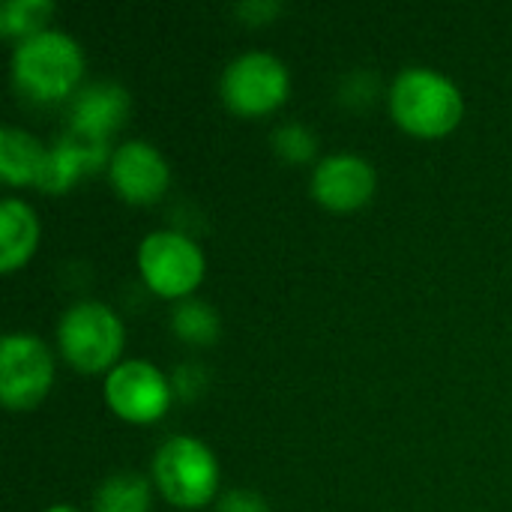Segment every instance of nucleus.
Masks as SVG:
<instances>
[{"mask_svg": "<svg viewBox=\"0 0 512 512\" xmlns=\"http://www.w3.org/2000/svg\"><path fill=\"white\" fill-rule=\"evenodd\" d=\"M153 483L168 504L198 510L216 498L219 459L201 438L171 435L153 453Z\"/></svg>", "mask_w": 512, "mask_h": 512, "instance_id": "nucleus-3", "label": "nucleus"}, {"mask_svg": "<svg viewBox=\"0 0 512 512\" xmlns=\"http://www.w3.org/2000/svg\"><path fill=\"white\" fill-rule=\"evenodd\" d=\"M375 186H378L375 165L354 150L327 153L324 159L315 162L312 180H309L312 195L324 207L342 210V213L363 207L375 195Z\"/></svg>", "mask_w": 512, "mask_h": 512, "instance_id": "nucleus-10", "label": "nucleus"}, {"mask_svg": "<svg viewBox=\"0 0 512 512\" xmlns=\"http://www.w3.org/2000/svg\"><path fill=\"white\" fill-rule=\"evenodd\" d=\"M102 393L117 417L129 423H153L168 411L174 384L156 363L132 357L108 369Z\"/></svg>", "mask_w": 512, "mask_h": 512, "instance_id": "nucleus-8", "label": "nucleus"}, {"mask_svg": "<svg viewBox=\"0 0 512 512\" xmlns=\"http://www.w3.org/2000/svg\"><path fill=\"white\" fill-rule=\"evenodd\" d=\"M171 330L189 345H210L219 339V312L198 297H186L171 312Z\"/></svg>", "mask_w": 512, "mask_h": 512, "instance_id": "nucleus-16", "label": "nucleus"}, {"mask_svg": "<svg viewBox=\"0 0 512 512\" xmlns=\"http://www.w3.org/2000/svg\"><path fill=\"white\" fill-rule=\"evenodd\" d=\"M111 147L108 141H96L78 132H63L51 147H48V159L45 168L36 180V189L51 192V195H63L69 186H75L84 174L96 171V168H108L111 159Z\"/></svg>", "mask_w": 512, "mask_h": 512, "instance_id": "nucleus-12", "label": "nucleus"}, {"mask_svg": "<svg viewBox=\"0 0 512 512\" xmlns=\"http://www.w3.org/2000/svg\"><path fill=\"white\" fill-rule=\"evenodd\" d=\"M48 147L42 138H36L30 129L15 126V123H3L0 129V177L9 186H36L45 159H48Z\"/></svg>", "mask_w": 512, "mask_h": 512, "instance_id": "nucleus-14", "label": "nucleus"}, {"mask_svg": "<svg viewBox=\"0 0 512 512\" xmlns=\"http://www.w3.org/2000/svg\"><path fill=\"white\" fill-rule=\"evenodd\" d=\"M54 381V354L36 333H6L0 342V402L9 411L39 405Z\"/></svg>", "mask_w": 512, "mask_h": 512, "instance_id": "nucleus-7", "label": "nucleus"}, {"mask_svg": "<svg viewBox=\"0 0 512 512\" xmlns=\"http://www.w3.org/2000/svg\"><path fill=\"white\" fill-rule=\"evenodd\" d=\"M9 72L15 90L30 102H63L81 87L84 48L81 42L60 30L45 27L27 39H18L9 57Z\"/></svg>", "mask_w": 512, "mask_h": 512, "instance_id": "nucleus-1", "label": "nucleus"}, {"mask_svg": "<svg viewBox=\"0 0 512 512\" xmlns=\"http://www.w3.org/2000/svg\"><path fill=\"white\" fill-rule=\"evenodd\" d=\"M150 504V480L135 471L111 474L93 492V512H150Z\"/></svg>", "mask_w": 512, "mask_h": 512, "instance_id": "nucleus-15", "label": "nucleus"}, {"mask_svg": "<svg viewBox=\"0 0 512 512\" xmlns=\"http://www.w3.org/2000/svg\"><path fill=\"white\" fill-rule=\"evenodd\" d=\"M108 180L120 198L132 204H150L165 195L171 183V165L153 141L129 138L114 147L108 159Z\"/></svg>", "mask_w": 512, "mask_h": 512, "instance_id": "nucleus-9", "label": "nucleus"}, {"mask_svg": "<svg viewBox=\"0 0 512 512\" xmlns=\"http://www.w3.org/2000/svg\"><path fill=\"white\" fill-rule=\"evenodd\" d=\"M123 342V321L102 300H78L66 306L57 321L60 354L81 372H102L117 366Z\"/></svg>", "mask_w": 512, "mask_h": 512, "instance_id": "nucleus-4", "label": "nucleus"}, {"mask_svg": "<svg viewBox=\"0 0 512 512\" xmlns=\"http://www.w3.org/2000/svg\"><path fill=\"white\" fill-rule=\"evenodd\" d=\"M201 246L174 228H156L138 243V273L144 285L168 300H186L204 279Z\"/></svg>", "mask_w": 512, "mask_h": 512, "instance_id": "nucleus-6", "label": "nucleus"}, {"mask_svg": "<svg viewBox=\"0 0 512 512\" xmlns=\"http://www.w3.org/2000/svg\"><path fill=\"white\" fill-rule=\"evenodd\" d=\"M288 90H291L288 63L267 48H246L234 54L219 75L222 102L246 117L279 108L288 99Z\"/></svg>", "mask_w": 512, "mask_h": 512, "instance_id": "nucleus-5", "label": "nucleus"}, {"mask_svg": "<svg viewBox=\"0 0 512 512\" xmlns=\"http://www.w3.org/2000/svg\"><path fill=\"white\" fill-rule=\"evenodd\" d=\"M42 512H78L72 504H51V507H45Z\"/></svg>", "mask_w": 512, "mask_h": 512, "instance_id": "nucleus-22", "label": "nucleus"}, {"mask_svg": "<svg viewBox=\"0 0 512 512\" xmlns=\"http://www.w3.org/2000/svg\"><path fill=\"white\" fill-rule=\"evenodd\" d=\"M315 132L300 120H285L273 129V150L288 162H309L315 156Z\"/></svg>", "mask_w": 512, "mask_h": 512, "instance_id": "nucleus-18", "label": "nucleus"}, {"mask_svg": "<svg viewBox=\"0 0 512 512\" xmlns=\"http://www.w3.org/2000/svg\"><path fill=\"white\" fill-rule=\"evenodd\" d=\"M216 512H270V507L252 489H231L216 501Z\"/></svg>", "mask_w": 512, "mask_h": 512, "instance_id": "nucleus-19", "label": "nucleus"}, {"mask_svg": "<svg viewBox=\"0 0 512 512\" xmlns=\"http://www.w3.org/2000/svg\"><path fill=\"white\" fill-rule=\"evenodd\" d=\"M39 243V216L21 195L0 201V270L12 273L27 264Z\"/></svg>", "mask_w": 512, "mask_h": 512, "instance_id": "nucleus-13", "label": "nucleus"}, {"mask_svg": "<svg viewBox=\"0 0 512 512\" xmlns=\"http://www.w3.org/2000/svg\"><path fill=\"white\" fill-rule=\"evenodd\" d=\"M129 114V90L114 78H96L81 84L66 99V129L108 141V135L126 120Z\"/></svg>", "mask_w": 512, "mask_h": 512, "instance_id": "nucleus-11", "label": "nucleus"}, {"mask_svg": "<svg viewBox=\"0 0 512 512\" xmlns=\"http://www.w3.org/2000/svg\"><path fill=\"white\" fill-rule=\"evenodd\" d=\"M54 0H6L0 6V33L18 39H27L45 27H51L54 18Z\"/></svg>", "mask_w": 512, "mask_h": 512, "instance_id": "nucleus-17", "label": "nucleus"}, {"mask_svg": "<svg viewBox=\"0 0 512 512\" xmlns=\"http://www.w3.org/2000/svg\"><path fill=\"white\" fill-rule=\"evenodd\" d=\"M378 90V78L369 69H354L345 81H342V93L351 102H369Z\"/></svg>", "mask_w": 512, "mask_h": 512, "instance_id": "nucleus-20", "label": "nucleus"}, {"mask_svg": "<svg viewBox=\"0 0 512 512\" xmlns=\"http://www.w3.org/2000/svg\"><path fill=\"white\" fill-rule=\"evenodd\" d=\"M393 120L423 138L453 132L465 114V96L459 84L435 66H405L396 72L387 90Z\"/></svg>", "mask_w": 512, "mask_h": 512, "instance_id": "nucleus-2", "label": "nucleus"}, {"mask_svg": "<svg viewBox=\"0 0 512 512\" xmlns=\"http://www.w3.org/2000/svg\"><path fill=\"white\" fill-rule=\"evenodd\" d=\"M234 12L240 18H246L249 24H267L270 18H276L282 12V3L279 0H240L234 6Z\"/></svg>", "mask_w": 512, "mask_h": 512, "instance_id": "nucleus-21", "label": "nucleus"}]
</instances>
